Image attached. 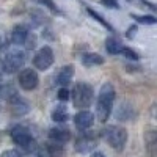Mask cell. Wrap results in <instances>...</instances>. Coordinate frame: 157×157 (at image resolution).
<instances>
[{"mask_svg": "<svg viewBox=\"0 0 157 157\" xmlns=\"http://www.w3.org/2000/svg\"><path fill=\"white\" fill-rule=\"evenodd\" d=\"M116 93L112 83H104L99 90L98 101H96V116L101 123H105L113 110V102H115Z\"/></svg>", "mask_w": 157, "mask_h": 157, "instance_id": "6da1fadb", "label": "cell"}, {"mask_svg": "<svg viewBox=\"0 0 157 157\" xmlns=\"http://www.w3.org/2000/svg\"><path fill=\"white\" fill-rule=\"evenodd\" d=\"M71 98H72V104L74 107L77 109H88L91 104L94 101V93H93V88L91 85L85 83V82H78L74 85L72 88V93H71Z\"/></svg>", "mask_w": 157, "mask_h": 157, "instance_id": "7a4b0ae2", "label": "cell"}, {"mask_svg": "<svg viewBox=\"0 0 157 157\" xmlns=\"http://www.w3.org/2000/svg\"><path fill=\"white\" fill-rule=\"evenodd\" d=\"M104 138L113 149L123 151L127 143V130L121 126H107L104 129Z\"/></svg>", "mask_w": 157, "mask_h": 157, "instance_id": "3957f363", "label": "cell"}, {"mask_svg": "<svg viewBox=\"0 0 157 157\" xmlns=\"http://www.w3.org/2000/svg\"><path fill=\"white\" fill-rule=\"evenodd\" d=\"M3 61V69H5V74H14L17 72L25 63V52L21 50V49H11L5 60Z\"/></svg>", "mask_w": 157, "mask_h": 157, "instance_id": "277c9868", "label": "cell"}, {"mask_svg": "<svg viewBox=\"0 0 157 157\" xmlns=\"http://www.w3.org/2000/svg\"><path fill=\"white\" fill-rule=\"evenodd\" d=\"M54 63V52L49 46H44L41 47L33 57V64L35 68L39 69V71H44V69H49Z\"/></svg>", "mask_w": 157, "mask_h": 157, "instance_id": "5b68a950", "label": "cell"}, {"mask_svg": "<svg viewBox=\"0 0 157 157\" xmlns=\"http://www.w3.org/2000/svg\"><path fill=\"white\" fill-rule=\"evenodd\" d=\"M11 140L21 148H30L33 145V137L30 134V130L24 126H16L11 129Z\"/></svg>", "mask_w": 157, "mask_h": 157, "instance_id": "8992f818", "label": "cell"}, {"mask_svg": "<svg viewBox=\"0 0 157 157\" xmlns=\"http://www.w3.org/2000/svg\"><path fill=\"white\" fill-rule=\"evenodd\" d=\"M38 83H39V77H38V74L33 69L27 68V69H24V71L19 72V86L22 90L32 91V90H35L38 86Z\"/></svg>", "mask_w": 157, "mask_h": 157, "instance_id": "52a82bcc", "label": "cell"}, {"mask_svg": "<svg viewBox=\"0 0 157 157\" xmlns=\"http://www.w3.org/2000/svg\"><path fill=\"white\" fill-rule=\"evenodd\" d=\"M74 123H75L77 129H80V130L90 129L94 123V115L91 112H88V110H82L74 116Z\"/></svg>", "mask_w": 157, "mask_h": 157, "instance_id": "ba28073f", "label": "cell"}, {"mask_svg": "<svg viewBox=\"0 0 157 157\" xmlns=\"http://www.w3.org/2000/svg\"><path fill=\"white\" fill-rule=\"evenodd\" d=\"M29 29L25 25H16L11 32V43L16 44V46H24L27 43V38H29Z\"/></svg>", "mask_w": 157, "mask_h": 157, "instance_id": "9c48e42d", "label": "cell"}, {"mask_svg": "<svg viewBox=\"0 0 157 157\" xmlns=\"http://www.w3.org/2000/svg\"><path fill=\"white\" fill-rule=\"evenodd\" d=\"M74 72H75V68H74V64H66V66H63L57 75V82L58 85L61 86H66L69 85V82L72 80V77H74Z\"/></svg>", "mask_w": 157, "mask_h": 157, "instance_id": "30bf717a", "label": "cell"}, {"mask_svg": "<svg viewBox=\"0 0 157 157\" xmlns=\"http://www.w3.org/2000/svg\"><path fill=\"white\" fill-rule=\"evenodd\" d=\"M49 138L52 141L58 143V145H61V143H66L71 138V132L68 129H63V127H54L49 130Z\"/></svg>", "mask_w": 157, "mask_h": 157, "instance_id": "8fae6325", "label": "cell"}, {"mask_svg": "<svg viewBox=\"0 0 157 157\" xmlns=\"http://www.w3.org/2000/svg\"><path fill=\"white\" fill-rule=\"evenodd\" d=\"M94 145H96V140H94L93 137L83 135V137H80V138L75 141V149H77L78 152H88Z\"/></svg>", "mask_w": 157, "mask_h": 157, "instance_id": "7c38bea8", "label": "cell"}, {"mask_svg": "<svg viewBox=\"0 0 157 157\" xmlns=\"http://www.w3.org/2000/svg\"><path fill=\"white\" fill-rule=\"evenodd\" d=\"M132 115H134L132 105H129L127 102H123V104H120V105H118V109H116V113H115L116 120H120V121L130 120V118H132Z\"/></svg>", "mask_w": 157, "mask_h": 157, "instance_id": "4fadbf2b", "label": "cell"}, {"mask_svg": "<svg viewBox=\"0 0 157 157\" xmlns=\"http://www.w3.org/2000/svg\"><path fill=\"white\" fill-rule=\"evenodd\" d=\"M82 63L85 64V66H88V68L99 66V64L104 63V58L99 54H93V52H90V54H83L82 55Z\"/></svg>", "mask_w": 157, "mask_h": 157, "instance_id": "5bb4252c", "label": "cell"}, {"mask_svg": "<svg viewBox=\"0 0 157 157\" xmlns=\"http://www.w3.org/2000/svg\"><path fill=\"white\" fill-rule=\"evenodd\" d=\"M121 47H123V46H121V43L118 41V39H116L115 36H110V38H107V39H105V49H107L109 54H112V55L120 54Z\"/></svg>", "mask_w": 157, "mask_h": 157, "instance_id": "9a60e30c", "label": "cell"}, {"mask_svg": "<svg viewBox=\"0 0 157 157\" xmlns=\"http://www.w3.org/2000/svg\"><path fill=\"white\" fill-rule=\"evenodd\" d=\"M52 120H54L55 123H64L69 120V115L66 112V107L64 105H58L54 112H52Z\"/></svg>", "mask_w": 157, "mask_h": 157, "instance_id": "2e32d148", "label": "cell"}, {"mask_svg": "<svg viewBox=\"0 0 157 157\" xmlns=\"http://www.w3.org/2000/svg\"><path fill=\"white\" fill-rule=\"evenodd\" d=\"M46 151L50 157H61L63 155V148L61 145H58V143L52 141V143H47L46 145Z\"/></svg>", "mask_w": 157, "mask_h": 157, "instance_id": "e0dca14e", "label": "cell"}, {"mask_svg": "<svg viewBox=\"0 0 157 157\" xmlns=\"http://www.w3.org/2000/svg\"><path fill=\"white\" fill-rule=\"evenodd\" d=\"M86 11H88V14H90L91 17H94V19H96V21H98V22H99V24L102 25V27H105L107 30L113 32V27H112V25H110V24H109V22H107L105 19H104V17H102L101 14H98V13H96V11H93L91 8H86Z\"/></svg>", "mask_w": 157, "mask_h": 157, "instance_id": "ac0fdd59", "label": "cell"}, {"mask_svg": "<svg viewBox=\"0 0 157 157\" xmlns=\"http://www.w3.org/2000/svg\"><path fill=\"white\" fill-rule=\"evenodd\" d=\"M134 21L140 22V24H146V25H154L157 22V19L154 16H138V14H130Z\"/></svg>", "mask_w": 157, "mask_h": 157, "instance_id": "d6986e66", "label": "cell"}, {"mask_svg": "<svg viewBox=\"0 0 157 157\" xmlns=\"http://www.w3.org/2000/svg\"><path fill=\"white\" fill-rule=\"evenodd\" d=\"M120 54H123V55H124L127 60H130V61H137V60H138V55L135 54V52H134L132 49H129V47H126V46H123V47H121Z\"/></svg>", "mask_w": 157, "mask_h": 157, "instance_id": "ffe728a7", "label": "cell"}, {"mask_svg": "<svg viewBox=\"0 0 157 157\" xmlns=\"http://www.w3.org/2000/svg\"><path fill=\"white\" fill-rule=\"evenodd\" d=\"M33 2H36V3H39V5L49 8L52 13H58V8H57V5L54 3V0H33Z\"/></svg>", "mask_w": 157, "mask_h": 157, "instance_id": "44dd1931", "label": "cell"}, {"mask_svg": "<svg viewBox=\"0 0 157 157\" xmlns=\"http://www.w3.org/2000/svg\"><path fill=\"white\" fill-rule=\"evenodd\" d=\"M57 96H58L60 101L64 102V101H68V99L71 98V93H69V90H68L66 86H61V88L58 90V94H57Z\"/></svg>", "mask_w": 157, "mask_h": 157, "instance_id": "7402d4cb", "label": "cell"}, {"mask_svg": "<svg viewBox=\"0 0 157 157\" xmlns=\"http://www.w3.org/2000/svg\"><path fill=\"white\" fill-rule=\"evenodd\" d=\"M101 3H102L104 6H107V8H113V10H116L118 6H120L118 0H101Z\"/></svg>", "mask_w": 157, "mask_h": 157, "instance_id": "603a6c76", "label": "cell"}, {"mask_svg": "<svg viewBox=\"0 0 157 157\" xmlns=\"http://www.w3.org/2000/svg\"><path fill=\"white\" fill-rule=\"evenodd\" d=\"M0 157H22V155L16 149H6V151L2 152V155H0Z\"/></svg>", "mask_w": 157, "mask_h": 157, "instance_id": "cb8c5ba5", "label": "cell"}, {"mask_svg": "<svg viewBox=\"0 0 157 157\" xmlns=\"http://www.w3.org/2000/svg\"><path fill=\"white\" fill-rule=\"evenodd\" d=\"M135 33H137V27H135V25H134V27H130V29L127 30L126 36H127V38H134V36H135Z\"/></svg>", "mask_w": 157, "mask_h": 157, "instance_id": "d4e9b609", "label": "cell"}, {"mask_svg": "<svg viewBox=\"0 0 157 157\" xmlns=\"http://www.w3.org/2000/svg\"><path fill=\"white\" fill-rule=\"evenodd\" d=\"M91 157H105V155H104L102 152H93V154H91Z\"/></svg>", "mask_w": 157, "mask_h": 157, "instance_id": "484cf974", "label": "cell"}, {"mask_svg": "<svg viewBox=\"0 0 157 157\" xmlns=\"http://www.w3.org/2000/svg\"><path fill=\"white\" fill-rule=\"evenodd\" d=\"M2 74H5V69H3V61L0 60V75H2Z\"/></svg>", "mask_w": 157, "mask_h": 157, "instance_id": "4316f807", "label": "cell"}, {"mask_svg": "<svg viewBox=\"0 0 157 157\" xmlns=\"http://www.w3.org/2000/svg\"><path fill=\"white\" fill-rule=\"evenodd\" d=\"M33 157H39V155H33Z\"/></svg>", "mask_w": 157, "mask_h": 157, "instance_id": "83f0119b", "label": "cell"}]
</instances>
